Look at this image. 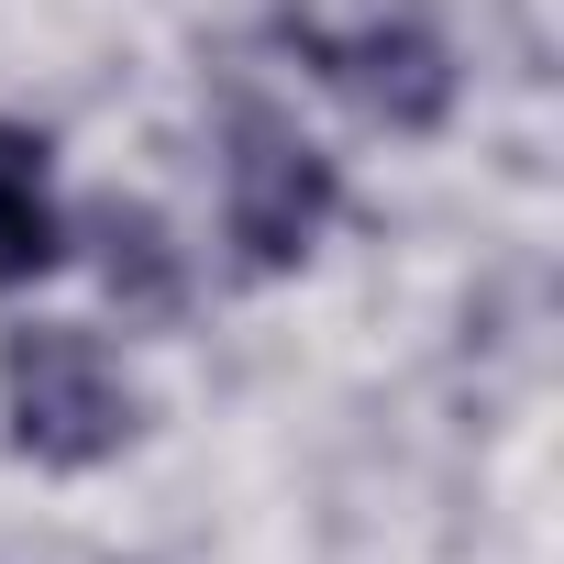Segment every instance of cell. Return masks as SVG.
Masks as SVG:
<instances>
[{"instance_id": "4", "label": "cell", "mask_w": 564, "mask_h": 564, "mask_svg": "<svg viewBox=\"0 0 564 564\" xmlns=\"http://www.w3.org/2000/svg\"><path fill=\"white\" fill-rule=\"evenodd\" d=\"M89 243H100V289L122 300V322H177L188 311V254H177L155 199H89Z\"/></svg>"}, {"instance_id": "3", "label": "cell", "mask_w": 564, "mask_h": 564, "mask_svg": "<svg viewBox=\"0 0 564 564\" xmlns=\"http://www.w3.org/2000/svg\"><path fill=\"white\" fill-rule=\"evenodd\" d=\"M276 45H289L311 78H333L366 122H388V133H432L443 111H454V45L432 34V23H355V34H333L322 12H276Z\"/></svg>"}, {"instance_id": "1", "label": "cell", "mask_w": 564, "mask_h": 564, "mask_svg": "<svg viewBox=\"0 0 564 564\" xmlns=\"http://www.w3.org/2000/svg\"><path fill=\"white\" fill-rule=\"evenodd\" d=\"M0 421H12V443H23L34 465L89 476V465H111V454L133 443L144 399H133V377L111 366L100 333H78V322H23V333H0Z\"/></svg>"}, {"instance_id": "5", "label": "cell", "mask_w": 564, "mask_h": 564, "mask_svg": "<svg viewBox=\"0 0 564 564\" xmlns=\"http://www.w3.org/2000/svg\"><path fill=\"white\" fill-rule=\"evenodd\" d=\"M56 254H67V221H56V166H45V133L0 122V289H34Z\"/></svg>"}, {"instance_id": "2", "label": "cell", "mask_w": 564, "mask_h": 564, "mask_svg": "<svg viewBox=\"0 0 564 564\" xmlns=\"http://www.w3.org/2000/svg\"><path fill=\"white\" fill-rule=\"evenodd\" d=\"M344 210V177L333 155L254 89L221 100V232H232V265L243 276H289Z\"/></svg>"}]
</instances>
